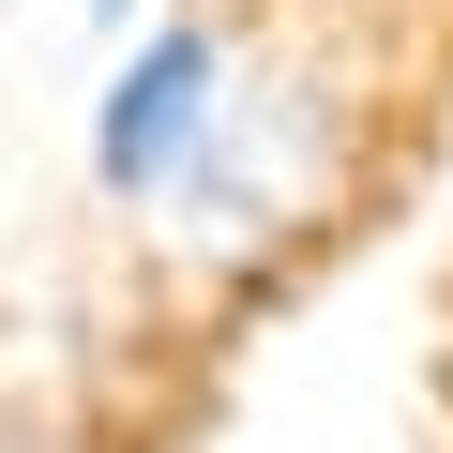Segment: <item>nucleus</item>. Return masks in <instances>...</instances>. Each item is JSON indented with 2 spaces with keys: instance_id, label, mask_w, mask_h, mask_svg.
<instances>
[{
  "instance_id": "3",
  "label": "nucleus",
  "mask_w": 453,
  "mask_h": 453,
  "mask_svg": "<svg viewBox=\"0 0 453 453\" xmlns=\"http://www.w3.org/2000/svg\"><path fill=\"white\" fill-rule=\"evenodd\" d=\"M136 16H151V0H91V31H136Z\"/></svg>"
},
{
  "instance_id": "2",
  "label": "nucleus",
  "mask_w": 453,
  "mask_h": 453,
  "mask_svg": "<svg viewBox=\"0 0 453 453\" xmlns=\"http://www.w3.org/2000/svg\"><path fill=\"white\" fill-rule=\"evenodd\" d=\"M226 106V31L196 0H151V31H121V76L91 91V196L106 211H166V181L196 166Z\"/></svg>"
},
{
  "instance_id": "1",
  "label": "nucleus",
  "mask_w": 453,
  "mask_h": 453,
  "mask_svg": "<svg viewBox=\"0 0 453 453\" xmlns=\"http://www.w3.org/2000/svg\"><path fill=\"white\" fill-rule=\"evenodd\" d=\"M333 151H348L333 76H226V106L196 136V166L166 181V211H196V242H273L288 211H318Z\"/></svg>"
}]
</instances>
